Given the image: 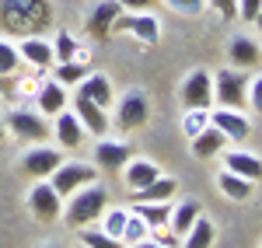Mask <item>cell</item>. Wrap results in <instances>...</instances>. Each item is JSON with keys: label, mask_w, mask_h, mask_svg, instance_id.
I'll return each mask as SVG.
<instances>
[{"label": "cell", "mask_w": 262, "mask_h": 248, "mask_svg": "<svg viewBox=\"0 0 262 248\" xmlns=\"http://www.w3.org/2000/svg\"><path fill=\"white\" fill-rule=\"evenodd\" d=\"M53 56H56V63H70V60H81L84 53H81V46L74 42V35L70 32H56V39H53ZM53 63V66H56Z\"/></svg>", "instance_id": "f1b7e54d"}, {"label": "cell", "mask_w": 262, "mask_h": 248, "mask_svg": "<svg viewBox=\"0 0 262 248\" xmlns=\"http://www.w3.org/2000/svg\"><path fill=\"white\" fill-rule=\"evenodd\" d=\"M28 213L42 224H53L63 213V196L49 186V178H35V186L28 189Z\"/></svg>", "instance_id": "8992f818"}, {"label": "cell", "mask_w": 262, "mask_h": 248, "mask_svg": "<svg viewBox=\"0 0 262 248\" xmlns=\"http://www.w3.org/2000/svg\"><path fill=\"white\" fill-rule=\"evenodd\" d=\"M147 119H150V98L143 91H126L119 98V108H116L112 123L119 126L122 133H133V129L147 126Z\"/></svg>", "instance_id": "52a82bcc"}, {"label": "cell", "mask_w": 262, "mask_h": 248, "mask_svg": "<svg viewBox=\"0 0 262 248\" xmlns=\"http://www.w3.org/2000/svg\"><path fill=\"white\" fill-rule=\"evenodd\" d=\"M18 53H21V63H28V66H35V70H49L56 56H53V42L42 39V35H25L18 42Z\"/></svg>", "instance_id": "9a60e30c"}, {"label": "cell", "mask_w": 262, "mask_h": 248, "mask_svg": "<svg viewBox=\"0 0 262 248\" xmlns=\"http://www.w3.org/2000/svg\"><path fill=\"white\" fill-rule=\"evenodd\" d=\"M91 182H98V168L88 165V161H63V165L49 175V186L56 189L63 199H67L70 192H77V189L91 186Z\"/></svg>", "instance_id": "5b68a950"}, {"label": "cell", "mask_w": 262, "mask_h": 248, "mask_svg": "<svg viewBox=\"0 0 262 248\" xmlns=\"http://www.w3.org/2000/svg\"><path fill=\"white\" fill-rule=\"evenodd\" d=\"M158 175H161V168L154 165V161H147V157H137V161L129 157V161L122 165V182H126V189H129V192L150 186Z\"/></svg>", "instance_id": "d6986e66"}, {"label": "cell", "mask_w": 262, "mask_h": 248, "mask_svg": "<svg viewBox=\"0 0 262 248\" xmlns=\"http://www.w3.org/2000/svg\"><path fill=\"white\" fill-rule=\"evenodd\" d=\"M224 168L234 171V175H242V178H248V182H259L262 178V157L248 154V150H227L224 147Z\"/></svg>", "instance_id": "44dd1931"}, {"label": "cell", "mask_w": 262, "mask_h": 248, "mask_svg": "<svg viewBox=\"0 0 262 248\" xmlns=\"http://www.w3.org/2000/svg\"><path fill=\"white\" fill-rule=\"evenodd\" d=\"M248 108H252V112H259V116H262V74H259V77H252V81H248Z\"/></svg>", "instance_id": "d590c367"}, {"label": "cell", "mask_w": 262, "mask_h": 248, "mask_svg": "<svg viewBox=\"0 0 262 248\" xmlns=\"http://www.w3.org/2000/svg\"><path fill=\"white\" fill-rule=\"evenodd\" d=\"M143 238H150V228H147L143 217H137V213L129 210V220H126V228H122V245H137Z\"/></svg>", "instance_id": "836d02e7"}, {"label": "cell", "mask_w": 262, "mask_h": 248, "mask_svg": "<svg viewBox=\"0 0 262 248\" xmlns=\"http://www.w3.org/2000/svg\"><path fill=\"white\" fill-rule=\"evenodd\" d=\"M119 14H122L119 0H95L91 11H88V18H84V32L91 39H105L112 32V21L119 18Z\"/></svg>", "instance_id": "30bf717a"}, {"label": "cell", "mask_w": 262, "mask_h": 248, "mask_svg": "<svg viewBox=\"0 0 262 248\" xmlns=\"http://www.w3.org/2000/svg\"><path fill=\"white\" fill-rule=\"evenodd\" d=\"M7 129L18 140H28V144H42L49 137V123H46V116H39L35 108H11L7 112Z\"/></svg>", "instance_id": "ba28073f"}, {"label": "cell", "mask_w": 262, "mask_h": 248, "mask_svg": "<svg viewBox=\"0 0 262 248\" xmlns=\"http://www.w3.org/2000/svg\"><path fill=\"white\" fill-rule=\"evenodd\" d=\"M84 74H88V66L81 60H70V63H56V81L63 87H77L84 81Z\"/></svg>", "instance_id": "4dcf8cb0"}, {"label": "cell", "mask_w": 262, "mask_h": 248, "mask_svg": "<svg viewBox=\"0 0 262 248\" xmlns=\"http://www.w3.org/2000/svg\"><path fill=\"white\" fill-rule=\"evenodd\" d=\"M217 189H221L227 199H234V203H245L248 196H252V189H255V182H248V178H242V175H234V171H217Z\"/></svg>", "instance_id": "484cf974"}, {"label": "cell", "mask_w": 262, "mask_h": 248, "mask_svg": "<svg viewBox=\"0 0 262 248\" xmlns=\"http://www.w3.org/2000/svg\"><path fill=\"white\" fill-rule=\"evenodd\" d=\"M126 161H129V144L126 140L98 137V144H95V165L105 168V171H122Z\"/></svg>", "instance_id": "2e32d148"}, {"label": "cell", "mask_w": 262, "mask_h": 248, "mask_svg": "<svg viewBox=\"0 0 262 248\" xmlns=\"http://www.w3.org/2000/svg\"><path fill=\"white\" fill-rule=\"evenodd\" d=\"M0 21L7 32L32 35L49 21V4L46 0H0Z\"/></svg>", "instance_id": "6da1fadb"}, {"label": "cell", "mask_w": 262, "mask_h": 248, "mask_svg": "<svg viewBox=\"0 0 262 248\" xmlns=\"http://www.w3.org/2000/svg\"><path fill=\"white\" fill-rule=\"evenodd\" d=\"M119 4H122V11H147L154 0H119Z\"/></svg>", "instance_id": "f35d334b"}, {"label": "cell", "mask_w": 262, "mask_h": 248, "mask_svg": "<svg viewBox=\"0 0 262 248\" xmlns=\"http://www.w3.org/2000/svg\"><path fill=\"white\" fill-rule=\"evenodd\" d=\"M129 248H164L161 241H150V238H143V241H137V245H129Z\"/></svg>", "instance_id": "ab89813d"}, {"label": "cell", "mask_w": 262, "mask_h": 248, "mask_svg": "<svg viewBox=\"0 0 262 248\" xmlns=\"http://www.w3.org/2000/svg\"><path fill=\"white\" fill-rule=\"evenodd\" d=\"M213 238H217V228H213V220L210 217H196V224L182 234V248H213Z\"/></svg>", "instance_id": "cb8c5ba5"}, {"label": "cell", "mask_w": 262, "mask_h": 248, "mask_svg": "<svg viewBox=\"0 0 262 248\" xmlns=\"http://www.w3.org/2000/svg\"><path fill=\"white\" fill-rule=\"evenodd\" d=\"M196 217H200V203L196 199H182V203H171V217H168V231L182 238L185 231L196 224Z\"/></svg>", "instance_id": "603a6c76"}, {"label": "cell", "mask_w": 262, "mask_h": 248, "mask_svg": "<svg viewBox=\"0 0 262 248\" xmlns=\"http://www.w3.org/2000/svg\"><path fill=\"white\" fill-rule=\"evenodd\" d=\"M98 220H101V231H105V234H112V238L122 241V228H126V220H129V210H108L105 207V213H101Z\"/></svg>", "instance_id": "d6a6232c"}, {"label": "cell", "mask_w": 262, "mask_h": 248, "mask_svg": "<svg viewBox=\"0 0 262 248\" xmlns=\"http://www.w3.org/2000/svg\"><path fill=\"white\" fill-rule=\"evenodd\" d=\"M252 25L259 28V35H262V11H259V14H255V21H252Z\"/></svg>", "instance_id": "60d3db41"}, {"label": "cell", "mask_w": 262, "mask_h": 248, "mask_svg": "<svg viewBox=\"0 0 262 248\" xmlns=\"http://www.w3.org/2000/svg\"><path fill=\"white\" fill-rule=\"evenodd\" d=\"M77 95H84L88 102L101 105V108H112V102H116L112 81H108L105 74H84V81L77 84Z\"/></svg>", "instance_id": "ac0fdd59"}, {"label": "cell", "mask_w": 262, "mask_h": 248, "mask_svg": "<svg viewBox=\"0 0 262 248\" xmlns=\"http://www.w3.org/2000/svg\"><path fill=\"white\" fill-rule=\"evenodd\" d=\"M21 70V53L14 42L0 39V77H14Z\"/></svg>", "instance_id": "f546056e"}, {"label": "cell", "mask_w": 262, "mask_h": 248, "mask_svg": "<svg viewBox=\"0 0 262 248\" xmlns=\"http://www.w3.org/2000/svg\"><path fill=\"white\" fill-rule=\"evenodd\" d=\"M164 7L175 11V14H182V18H203L206 0H164Z\"/></svg>", "instance_id": "e575fe53"}, {"label": "cell", "mask_w": 262, "mask_h": 248, "mask_svg": "<svg viewBox=\"0 0 262 248\" xmlns=\"http://www.w3.org/2000/svg\"><path fill=\"white\" fill-rule=\"evenodd\" d=\"M213 102L221 108H248V74L238 66H224L213 74Z\"/></svg>", "instance_id": "3957f363"}, {"label": "cell", "mask_w": 262, "mask_h": 248, "mask_svg": "<svg viewBox=\"0 0 262 248\" xmlns=\"http://www.w3.org/2000/svg\"><path fill=\"white\" fill-rule=\"evenodd\" d=\"M182 105L185 108H210L213 105V74L210 70H192L182 81Z\"/></svg>", "instance_id": "9c48e42d"}, {"label": "cell", "mask_w": 262, "mask_h": 248, "mask_svg": "<svg viewBox=\"0 0 262 248\" xmlns=\"http://www.w3.org/2000/svg\"><path fill=\"white\" fill-rule=\"evenodd\" d=\"M77 238H81V248H126L119 238H112V234H105L101 228H77Z\"/></svg>", "instance_id": "83f0119b"}, {"label": "cell", "mask_w": 262, "mask_h": 248, "mask_svg": "<svg viewBox=\"0 0 262 248\" xmlns=\"http://www.w3.org/2000/svg\"><path fill=\"white\" fill-rule=\"evenodd\" d=\"M42 248H60V245H42Z\"/></svg>", "instance_id": "7bdbcfd3"}, {"label": "cell", "mask_w": 262, "mask_h": 248, "mask_svg": "<svg viewBox=\"0 0 262 248\" xmlns=\"http://www.w3.org/2000/svg\"><path fill=\"white\" fill-rule=\"evenodd\" d=\"M133 213H137V217H143L150 231H168L171 199H161V203H133Z\"/></svg>", "instance_id": "4316f807"}, {"label": "cell", "mask_w": 262, "mask_h": 248, "mask_svg": "<svg viewBox=\"0 0 262 248\" xmlns=\"http://www.w3.org/2000/svg\"><path fill=\"white\" fill-rule=\"evenodd\" d=\"M105 207H108V192L98 182H91V186L67 196V224L70 228H88L105 213Z\"/></svg>", "instance_id": "7a4b0ae2"}, {"label": "cell", "mask_w": 262, "mask_h": 248, "mask_svg": "<svg viewBox=\"0 0 262 248\" xmlns=\"http://www.w3.org/2000/svg\"><path fill=\"white\" fill-rule=\"evenodd\" d=\"M210 126V108H185V116H182V133L192 140L200 129Z\"/></svg>", "instance_id": "1f68e13d"}, {"label": "cell", "mask_w": 262, "mask_h": 248, "mask_svg": "<svg viewBox=\"0 0 262 248\" xmlns=\"http://www.w3.org/2000/svg\"><path fill=\"white\" fill-rule=\"evenodd\" d=\"M259 11H262V0H238V18L248 21V25L255 21V14H259Z\"/></svg>", "instance_id": "74e56055"}, {"label": "cell", "mask_w": 262, "mask_h": 248, "mask_svg": "<svg viewBox=\"0 0 262 248\" xmlns=\"http://www.w3.org/2000/svg\"><path fill=\"white\" fill-rule=\"evenodd\" d=\"M4 133H7V126H4V119H0V144H4Z\"/></svg>", "instance_id": "b9f144b4"}, {"label": "cell", "mask_w": 262, "mask_h": 248, "mask_svg": "<svg viewBox=\"0 0 262 248\" xmlns=\"http://www.w3.org/2000/svg\"><path fill=\"white\" fill-rule=\"evenodd\" d=\"M67 102H70V87H63L56 77L35 84V108H39V116H56V112L67 108Z\"/></svg>", "instance_id": "5bb4252c"}, {"label": "cell", "mask_w": 262, "mask_h": 248, "mask_svg": "<svg viewBox=\"0 0 262 248\" xmlns=\"http://www.w3.org/2000/svg\"><path fill=\"white\" fill-rule=\"evenodd\" d=\"M112 32H126L143 46H158L161 42V21L150 11H122L119 18L112 21Z\"/></svg>", "instance_id": "277c9868"}, {"label": "cell", "mask_w": 262, "mask_h": 248, "mask_svg": "<svg viewBox=\"0 0 262 248\" xmlns=\"http://www.w3.org/2000/svg\"><path fill=\"white\" fill-rule=\"evenodd\" d=\"M259 248H262V245H259Z\"/></svg>", "instance_id": "ee69618b"}, {"label": "cell", "mask_w": 262, "mask_h": 248, "mask_svg": "<svg viewBox=\"0 0 262 248\" xmlns=\"http://www.w3.org/2000/svg\"><path fill=\"white\" fill-rule=\"evenodd\" d=\"M210 126L221 129L224 137H227V144H242L252 133V123L245 119L238 108H210Z\"/></svg>", "instance_id": "8fae6325"}, {"label": "cell", "mask_w": 262, "mask_h": 248, "mask_svg": "<svg viewBox=\"0 0 262 248\" xmlns=\"http://www.w3.org/2000/svg\"><path fill=\"white\" fill-rule=\"evenodd\" d=\"M224 147H227V137H224L217 126H206V129H200V133L189 140V150H192V157H200V161H210V157L224 154Z\"/></svg>", "instance_id": "e0dca14e"}, {"label": "cell", "mask_w": 262, "mask_h": 248, "mask_svg": "<svg viewBox=\"0 0 262 248\" xmlns=\"http://www.w3.org/2000/svg\"><path fill=\"white\" fill-rule=\"evenodd\" d=\"M60 165H63V154L56 150V147H39L35 144L25 157H21V168H25L32 178H49Z\"/></svg>", "instance_id": "7c38bea8"}, {"label": "cell", "mask_w": 262, "mask_h": 248, "mask_svg": "<svg viewBox=\"0 0 262 248\" xmlns=\"http://www.w3.org/2000/svg\"><path fill=\"white\" fill-rule=\"evenodd\" d=\"M206 7H213V11H217L224 21L238 18V0H206Z\"/></svg>", "instance_id": "8d00e7d4"}, {"label": "cell", "mask_w": 262, "mask_h": 248, "mask_svg": "<svg viewBox=\"0 0 262 248\" xmlns=\"http://www.w3.org/2000/svg\"><path fill=\"white\" fill-rule=\"evenodd\" d=\"M53 133H56V140H60L67 150H77V147L84 144V126H81V119L74 116V112H56V123H53Z\"/></svg>", "instance_id": "7402d4cb"}, {"label": "cell", "mask_w": 262, "mask_h": 248, "mask_svg": "<svg viewBox=\"0 0 262 248\" xmlns=\"http://www.w3.org/2000/svg\"><path fill=\"white\" fill-rule=\"evenodd\" d=\"M74 116L81 119L84 133H91V137H105V133H108V126H112V119H108V108H101V105L88 102L84 95H77V98H74Z\"/></svg>", "instance_id": "4fadbf2b"}, {"label": "cell", "mask_w": 262, "mask_h": 248, "mask_svg": "<svg viewBox=\"0 0 262 248\" xmlns=\"http://www.w3.org/2000/svg\"><path fill=\"white\" fill-rule=\"evenodd\" d=\"M175 189L179 182L175 178H168V175H158L150 186H143L133 192V203H161V199H175Z\"/></svg>", "instance_id": "d4e9b609"}, {"label": "cell", "mask_w": 262, "mask_h": 248, "mask_svg": "<svg viewBox=\"0 0 262 248\" xmlns=\"http://www.w3.org/2000/svg\"><path fill=\"white\" fill-rule=\"evenodd\" d=\"M259 42H252L248 35H234V39L227 42V60L231 66H238V70H255L259 66Z\"/></svg>", "instance_id": "ffe728a7"}]
</instances>
